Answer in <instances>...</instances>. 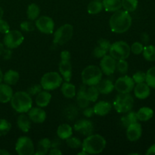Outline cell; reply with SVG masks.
I'll return each instance as SVG.
<instances>
[{"label":"cell","instance_id":"cell-41","mask_svg":"<svg viewBox=\"0 0 155 155\" xmlns=\"http://www.w3.org/2000/svg\"><path fill=\"white\" fill-rule=\"evenodd\" d=\"M145 79H146V74L142 71H139L133 76V80H134L135 83H144Z\"/></svg>","mask_w":155,"mask_h":155},{"label":"cell","instance_id":"cell-32","mask_svg":"<svg viewBox=\"0 0 155 155\" xmlns=\"http://www.w3.org/2000/svg\"><path fill=\"white\" fill-rule=\"evenodd\" d=\"M39 14H40V8L39 6L35 3H32L27 8V18L30 21H34L36 18L39 17Z\"/></svg>","mask_w":155,"mask_h":155},{"label":"cell","instance_id":"cell-47","mask_svg":"<svg viewBox=\"0 0 155 155\" xmlns=\"http://www.w3.org/2000/svg\"><path fill=\"white\" fill-rule=\"evenodd\" d=\"M9 30H10V27L7 21L2 19L0 20V33L5 34Z\"/></svg>","mask_w":155,"mask_h":155},{"label":"cell","instance_id":"cell-52","mask_svg":"<svg viewBox=\"0 0 155 155\" xmlns=\"http://www.w3.org/2000/svg\"><path fill=\"white\" fill-rule=\"evenodd\" d=\"M147 155H149V154H155V145H153L152 146L150 147L148 149L146 152Z\"/></svg>","mask_w":155,"mask_h":155},{"label":"cell","instance_id":"cell-24","mask_svg":"<svg viewBox=\"0 0 155 155\" xmlns=\"http://www.w3.org/2000/svg\"><path fill=\"white\" fill-rule=\"evenodd\" d=\"M102 4L107 12H115L122 8L121 0H102Z\"/></svg>","mask_w":155,"mask_h":155},{"label":"cell","instance_id":"cell-22","mask_svg":"<svg viewBox=\"0 0 155 155\" xmlns=\"http://www.w3.org/2000/svg\"><path fill=\"white\" fill-rule=\"evenodd\" d=\"M86 86H81L80 89H79L78 92H77V101L78 105L81 108H86L89 106V100L88 99L87 96H86Z\"/></svg>","mask_w":155,"mask_h":155},{"label":"cell","instance_id":"cell-50","mask_svg":"<svg viewBox=\"0 0 155 155\" xmlns=\"http://www.w3.org/2000/svg\"><path fill=\"white\" fill-rule=\"evenodd\" d=\"M83 114L86 117H91L92 115L94 114V110H93V107H88L86 108V110H84L83 112Z\"/></svg>","mask_w":155,"mask_h":155},{"label":"cell","instance_id":"cell-35","mask_svg":"<svg viewBox=\"0 0 155 155\" xmlns=\"http://www.w3.org/2000/svg\"><path fill=\"white\" fill-rule=\"evenodd\" d=\"M122 7L128 12H133L137 8L138 0H121Z\"/></svg>","mask_w":155,"mask_h":155},{"label":"cell","instance_id":"cell-7","mask_svg":"<svg viewBox=\"0 0 155 155\" xmlns=\"http://www.w3.org/2000/svg\"><path fill=\"white\" fill-rule=\"evenodd\" d=\"M61 83V77L57 72L46 73L41 79V86L45 90H54L58 89Z\"/></svg>","mask_w":155,"mask_h":155},{"label":"cell","instance_id":"cell-19","mask_svg":"<svg viewBox=\"0 0 155 155\" xmlns=\"http://www.w3.org/2000/svg\"><path fill=\"white\" fill-rule=\"evenodd\" d=\"M13 96V91L9 85L0 84V102L7 103Z\"/></svg>","mask_w":155,"mask_h":155},{"label":"cell","instance_id":"cell-38","mask_svg":"<svg viewBox=\"0 0 155 155\" xmlns=\"http://www.w3.org/2000/svg\"><path fill=\"white\" fill-rule=\"evenodd\" d=\"M12 125L5 119H0V136H5L10 131Z\"/></svg>","mask_w":155,"mask_h":155},{"label":"cell","instance_id":"cell-43","mask_svg":"<svg viewBox=\"0 0 155 155\" xmlns=\"http://www.w3.org/2000/svg\"><path fill=\"white\" fill-rule=\"evenodd\" d=\"M21 28L24 31L26 32H31L33 31L35 29V25L31 21H24L21 24Z\"/></svg>","mask_w":155,"mask_h":155},{"label":"cell","instance_id":"cell-15","mask_svg":"<svg viewBox=\"0 0 155 155\" xmlns=\"http://www.w3.org/2000/svg\"><path fill=\"white\" fill-rule=\"evenodd\" d=\"M127 130V139L131 142H136L139 140L142 134V126L139 123L130 124Z\"/></svg>","mask_w":155,"mask_h":155},{"label":"cell","instance_id":"cell-30","mask_svg":"<svg viewBox=\"0 0 155 155\" xmlns=\"http://www.w3.org/2000/svg\"><path fill=\"white\" fill-rule=\"evenodd\" d=\"M137 117L139 120L148 121L151 119L154 115V111L151 108L148 107H143L139 110L137 112Z\"/></svg>","mask_w":155,"mask_h":155},{"label":"cell","instance_id":"cell-39","mask_svg":"<svg viewBox=\"0 0 155 155\" xmlns=\"http://www.w3.org/2000/svg\"><path fill=\"white\" fill-rule=\"evenodd\" d=\"M66 143L71 148H79L82 146V142L80 139L71 136L66 139Z\"/></svg>","mask_w":155,"mask_h":155},{"label":"cell","instance_id":"cell-45","mask_svg":"<svg viewBox=\"0 0 155 155\" xmlns=\"http://www.w3.org/2000/svg\"><path fill=\"white\" fill-rule=\"evenodd\" d=\"M41 89H42V86L36 84L32 86L31 87L28 88L27 92L30 95H36L39 92H41Z\"/></svg>","mask_w":155,"mask_h":155},{"label":"cell","instance_id":"cell-33","mask_svg":"<svg viewBox=\"0 0 155 155\" xmlns=\"http://www.w3.org/2000/svg\"><path fill=\"white\" fill-rule=\"evenodd\" d=\"M103 9V4L101 1H95L93 0L92 2H89L88 5L87 11L91 15H95L99 12H101Z\"/></svg>","mask_w":155,"mask_h":155},{"label":"cell","instance_id":"cell-26","mask_svg":"<svg viewBox=\"0 0 155 155\" xmlns=\"http://www.w3.org/2000/svg\"><path fill=\"white\" fill-rule=\"evenodd\" d=\"M73 134L72 127L66 124H61L58 127L57 130V135L60 139H67L71 137Z\"/></svg>","mask_w":155,"mask_h":155},{"label":"cell","instance_id":"cell-58","mask_svg":"<svg viewBox=\"0 0 155 155\" xmlns=\"http://www.w3.org/2000/svg\"><path fill=\"white\" fill-rule=\"evenodd\" d=\"M78 154V155H86V154H87V153H86V151H82V152L78 153V154Z\"/></svg>","mask_w":155,"mask_h":155},{"label":"cell","instance_id":"cell-1","mask_svg":"<svg viewBox=\"0 0 155 155\" xmlns=\"http://www.w3.org/2000/svg\"><path fill=\"white\" fill-rule=\"evenodd\" d=\"M109 24L110 29L114 33H125L131 27L132 18L128 12L120 9L112 15Z\"/></svg>","mask_w":155,"mask_h":155},{"label":"cell","instance_id":"cell-11","mask_svg":"<svg viewBox=\"0 0 155 155\" xmlns=\"http://www.w3.org/2000/svg\"><path fill=\"white\" fill-rule=\"evenodd\" d=\"M134 86L135 82L133 78L129 76H124L117 79L114 84V89L119 93L127 94L130 93L134 89Z\"/></svg>","mask_w":155,"mask_h":155},{"label":"cell","instance_id":"cell-18","mask_svg":"<svg viewBox=\"0 0 155 155\" xmlns=\"http://www.w3.org/2000/svg\"><path fill=\"white\" fill-rule=\"evenodd\" d=\"M134 93L136 98H139V99L147 98L151 93L150 86L145 83H137L134 89Z\"/></svg>","mask_w":155,"mask_h":155},{"label":"cell","instance_id":"cell-46","mask_svg":"<svg viewBox=\"0 0 155 155\" xmlns=\"http://www.w3.org/2000/svg\"><path fill=\"white\" fill-rule=\"evenodd\" d=\"M97 45H99L101 48H102L103 49H104L105 51H109V49H110L111 44H110V41L107 40V39H100L98 41V44H97Z\"/></svg>","mask_w":155,"mask_h":155},{"label":"cell","instance_id":"cell-25","mask_svg":"<svg viewBox=\"0 0 155 155\" xmlns=\"http://www.w3.org/2000/svg\"><path fill=\"white\" fill-rule=\"evenodd\" d=\"M51 142L47 138L41 139L37 145V151L35 153L36 155H45L48 153V150L51 148Z\"/></svg>","mask_w":155,"mask_h":155},{"label":"cell","instance_id":"cell-54","mask_svg":"<svg viewBox=\"0 0 155 155\" xmlns=\"http://www.w3.org/2000/svg\"><path fill=\"white\" fill-rule=\"evenodd\" d=\"M10 153L4 149H0V155H9Z\"/></svg>","mask_w":155,"mask_h":155},{"label":"cell","instance_id":"cell-5","mask_svg":"<svg viewBox=\"0 0 155 155\" xmlns=\"http://www.w3.org/2000/svg\"><path fill=\"white\" fill-rule=\"evenodd\" d=\"M130 46L124 41H119L111 44L109 49L110 55L115 60H125L130 54Z\"/></svg>","mask_w":155,"mask_h":155},{"label":"cell","instance_id":"cell-31","mask_svg":"<svg viewBox=\"0 0 155 155\" xmlns=\"http://www.w3.org/2000/svg\"><path fill=\"white\" fill-rule=\"evenodd\" d=\"M139 119H138L137 114L134 111H131L129 114H127L126 116L123 117L121 118V123H122V125L124 127L127 128L130 124H135V123H137Z\"/></svg>","mask_w":155,"mask_h":155},{"label":"cell","instance_id":"cell-57","mask_svg":"<svg viewBox=\"0 0 155 155\" xmlns=\"http://www.w3.org/2000/svg\"><path fill=\"white\" fill-rule=\"evenodd\" d=\"M3 80V74L2 72L1 69H0V83H2V81Z\"/></svg>","mask_w":155,"mask_h":155},{"label":"cell","instance_id":"cell-34","mask_svg":"<svg viewBox=\"0 0 155 155\" xmlns=\"http://www.w3.org/2000/svg\"><path fill=\"white\" fill-rule=\"evenodd\" d=\"M143 56L145 60L148 61H155V46L150 45L144 47Z\"/></svg>","mask_w":155,"mask_h":155},{"label":"cell","instance_id":"cell-13","mask_svg":"<svg viewBox=\"0 0 155 155\" xmlns=\"http://www.w3.org/2000/svg\"><path fill=\"white\" fill-rule=\"evenodd\" d=\"M116 64V60L110 55H107V54L101 58V61L100 62L101 71L107 76L111 75L115 72Z\"/></svg>","mask_w":155,"mask_h":155},{"label":"cell","instance_id":"cell-2","mask_svg":"<svg viewBox=\"0 0 155 155\" xmlns=\"http://www.w3.org/2000/svg\"><path fill=\"white\" fill-rule=\"evenodd\" d=\"M106 146V140L100 135H90L84 139L82 143L83 151L87 154H99Z\"/></svg>","mask_w":155,"mask_h":155},{"label":"cell","instance_id":"cell-17","mask_svg":"<svg viewBox=\"0 0 155 155\" xmlns=\"http://www.w3.org/2000/svg\"><path fill=\"white\" fill-rule=\"evenodd\" d=\"M59 71L66 82H70L72 77V65L71 61L61 60L59 64Z\"/></svg>","mask_w":155,"mask_h":155},{"label":"cell","instance_id":"cell-28","mask_svg":"<svg viewBox=\"0 0 155 155\" xmlns=\"http://www.w3.org/2000/svg\"><path fill=\"white\" fill-rule=\"evenodd\" d=\"M17 124H18V126L20 130H22L24 133H27L30 130V127H31L30 119L24 114H21L18 117Z\"/></svg>","mask_w":155,"mask_h":155},{"label":"cell","instance_id":"cell-42","mask_svg":"<svg viewBox=\"0 0 155 155\" xmlns=\"http://www.w3.org/2000/svg\"><path fill=\"white\" fill-rule=\"evenodd\" d=\"M144 46L142 43L139 42H136L132 45V46L130 47V50L132 51V52L135 54H139L143 51Z\"/></svg>","mask_w":155,"mask_h":155},{"label":"cell","instance_id":"cell-9","mask_svg":"<svg viewBox=\"0 0 155 155\" xmlns=\"http://www.w3.org/2000/svg\"><path fill=\"white\" fill-rule=\"evenodd\" d=\"M15 150L19 155H32L34 154V145L27 136H21L18 139Z\"/></svg>","mask_w":155,"mask_h":155},{"label":"cell","instance_id":"cell-14","mask_svg":"<svg viewBox=\"0 0 155 155\" xmlns=\"http://www.w3.org/2000/svg\"><path fill=\"white\" fill-rule=\"evenodd\" d=\"M74 130L83 136H90L93 132V124L88 120H80L74 125Z\"/></svg>","mask_w":155,"mask_h":155},{"label":"cell","instance_id":"cell-53","mask_svg":"<svg viewBox=\"0 0 155 155\" xmlns=\"http://www.w3.org/2000/svg\"><path fill=\"white\" fill-rule=\"evenodd\" d=\"M141 39H142V42L147 43L148 42V40H149V36H148V35L147 33H142Z\"/></svg>","mask_w":155,"mask_h":155},{"label":"cell","instance_id":"cell-59","mask_svg":"<svg viewBox=\"0 0 155 155\" xmlns=\"http://www.w3.org/2000/svg\"><path fill=\"white\" fill-rule=\"evenodd\" d=\"M95 1H102V0H95Z\"/></svg>","mask_w":155,"mask_h":155},{"label":"cell","instance_id":"cell-49","mask_svg":"<svg viewBox=\"0 0 155 155\" xmlns=\"http://www.w3.org/2000/svg\"><path fill=\"white\" fill-rule=\"evenodd\" d=\"M2 55L3 56V58L5 59V60H8L12 58V51L10 49H4Z\"/></svg>","mask_w":155,"mask_h":155},{"label":"cell","instance_id":"cell-10","mask_svg":"<svg viewBox=\"0 0 155 155\" xmlns=\"http://www.w3.org/2000/svg\"><path fill=\"white\" fill-rule=\"evenodd\" d=\"M4 44L7 48H15L24 41V36L18 30H9L4 37Z\"/></svg>","mask_w":155,"mask_h":155},{"label":"cell","instance_id":"cell-3","mask_svg":"<svg viewBox=\"0 0 155 155\" xmlns=\"http://www.w3.org/2000/svg\"><path fill=\"white\" fill-rule=\"evenodd\" d=\"M12 107L18 113H27L31 109L33 101L30 95L26 92H18L11 99Z\"/></svg>","mask_w":155,"mask_h":155},{"label":"cell","instance_id":"cell-37","mask_svg":"<svg viewBox=\"0 0 155 155\" xmlns=\"http://www.w3.org/2000/svg\"><path fill=\"white\" fill-rule=\"evenodd\" d=\"M145 82L150 87L155 89V67L150 68L147 71Z\"/></svg>","mask_w":155,"mask_h":155},{"label":"cell","instance_id":"cell-16","mask_svg":"<svg viewBox=\"0 0 155 155\" xmlns=\"http://www.w3.org/2000/svg\"><path fill=\"white\" fill-rule=\"evenodd\" d=\"M29 118L36 124H41L45 121L46 113L41 107H33L29 110Z\"/></svg>","mask_w":155,"mask_h":155},{"label":"cell","instance_id":"cell-8","mask_svg":"<svg viewBox=\"0 0 155 155\" xmlns=\"http://www.w3.org/2000/svg\"><path fill=\"white\" fill-rule=\"evenodd\" d=\"M74 27L71 24H66L59 27L54 33V42L57 45H64L72 38Z\"/></svg>","mask_w":155,"mask_h":155},{"label":"cell","instance_id":"cell-56","mask_svg":"<svg viewBox=\"0 0 155 155\" xmlns=\"http://www.w3.org/2000/svg\"><path fill=\"white\" fill-rule=\"evenodd\" d=\"M3 15H4V11H3L2 8L1 6H0V20H1L2 18Z\"/></svg>","mask_w":155,"mask_h":155},{"label":"cell","instance_id":"cell-48","mask_svg":"<svg viewBox=\"0 0 155 155\" xmlns=\"http://www.w3.org/2000/svg\"><path fill=\"white\" fill-rule=\"evenodd\" d=\"M61 60L71 61V55L70 51H66V50H65V51H61Z\"/></svg>","mask_w":155,"mask_h":155},{"label":"cell","instance_id":"cell-21","mask_svg":"<svg viewBox=\"0 0 155 155\" xmlns=\"http://www.w3.org/2000/svg\"><path fill=\"white\" fill-rule=\"evenodd\" d=\"M96 88L98 89L99 93L107 95L110 93L114 89V85L113 84L111 80H104L102 81H100L97 84Z\"/></svg>","mask_w":155,"mask_h":155},{"label":"cell","instance_id":"cell-23","mask_svg":"<svg viewBox=\"0 0 155 155\" xmlns=\"http://www.w3.org/2000/svg\"><path fill=\"white\" fill-rule=\"evenodd\" d=\"M51 98V95L49 92H45V91H44V92L41 91L36 95V104L40 107H45L49 104Z\"/></svg>","mask_w":155,"mask_h":155},{"label":"cell","instance_id":"cell-51","mask_svg":"<svg viewBox=\"0 0 155 155\" xmlns=\"http://www.w3.org/2000/svg\"><path fill=\"white\" fill-rule=\"evenodd\" d=\"M50 155H59L62 154V152L60 151V150L57 149V148H53V149H51V151L48 153Z\"/></svg>","mask_w":155,"mask_h":155},{"label":"cell","instance_id":"cell-36","mask_svg":"<svg viewBox=\"0 0 155 155\" xmlns=\"http://www.w3.org/2000/svg\"><path fill=\"white\" fill-rule=\"evenodd\" d=\"M86 93L88 99L92 102H95L97 101L98 95H99V92L95 86H89V87L86 89Z\"/></svg>","mask_w":155,"mask_h":155},{"label":"cell","instance_id":"cell-4","mask_svg":"<svg viewBox=\"0 0 155 155\" xmlns=\"http://www.w3.org/2000/svg\"><path fill=\"white\" fill-rule=\"evenodd\" d=\"M82 81L86 86H96L101 80L102 71L98 67L89 65L83 71L81 74Z\"/></svg>","mask_w":155,"mask_h":155},{"label":"cell","instance_id":"cell-27","mask_svg":"<svg viewBox=\"0 0 155 155\" xmlns=\"http://www.w3.org/2000/svg\"><path fill=\"white\" fill-rule=\"evenodd\" d=\"M19 80V74L13 70H9L3 75V80L9 86L15 85Z\"/></svg>","mask_w":155,"mask_h":155},{"label":"cell","instance_id":"cell-20","mask_svg":"<svg viewBox=\"0 0 155 155\" xmlns=\"http://www.w3.org/2000/svg\"><path fill=\"white\" fill-rule=\"evenodd\" d=\"M111 104L107 101H99L93 107L94 114L99 116H104L111 110Z\"/></svg>","mask_w":155,"mask_h":155},{"label":"cell","instance_id":"cell-29","mask_svg":"<svg viewBox=\"0 0 155 155\" xmlns=\"http://www.w3.org/2000/svg\"><path fill=\"white\" fill-rule=\"evenodd\" d=\"M61 92L64 96L68 98H72L76 95V87L74 85L69 82H66L62 84Z\"/></svg>","mask_w":155,"mask_h":155},{"label":"cell","instance_id":"cell-6","mask_svg":"<svg viewBox=\"0 0 155 155\" xmlns=\"http://www.w3.org/2000/svg\"><path fill=\"white\" fill-rule=\"evenodd\" d=\"M133 103L134 100L130 93H120V95H118L114 100V107L118 113H127L132 110Z\"/></svg>","mask_w":155,"mask_h":155},{"label":"cell","instance_id":"cell-44","mask_svg":"<svg viewBox=\"0 0 155 155\" xmlns=\"http://www.w3.org/2000/svg\"><path fill=\"white\" fill-rule=\"evenodd\" d=\"M107 52V51H105V50L103 49L102 48H101L99 45H97V46L94 48L92 54H93V56L95 58H101L104 57Z\"/></svg>","mask_w":155,"mask_h":155},{"label":"cell","instance_id":"cell-12","mask_svg":"<svg viewBox=\"0 0 155 155\" xmlns=\"http://www.w3.org/2000/svg\"><path fill=\"white\" fill-rule=\"evenodd\" d=\"M36 27L41 33L51 34L53 33L54 24L53 20L48 16H42L36 21Z\"/></svg>","mask_w":155,"mask_h":155},{"label":"cell","instance_id":"cell-40","mask_svg":"<svg viewBox=\"0 0 155 155\" xmlns=\"http://www.w3.org/2000/svg\"><path fill=\"white\" fill-rule=\"evenodd\" d=\"M116 68L121 74H126L128 71V63L125 60H118Z\"/></svg>","mask_w":155,"mask_h":155},{"label":"cell","instance_id":"cell-55","mask_svg":"<svg viewBox=\"0 0 155 155\" xmlns=\"http://www.w3.org/2000/svg\"><path fill=\"white\" fill-rule=\"evenodd\" d=\"M4 49H5L4 45H3L2 43H1V42H0V55H2L3 51H4Z\"/></svg>","mask_w":155,"mask_h":155}]
</instances>
